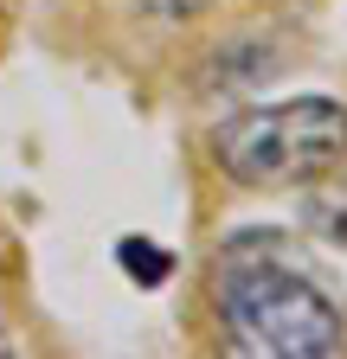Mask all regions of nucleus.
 Masks as SVG:
<instances>
[{"label": "nucleus", "mask_w": 347, "mask_h": 359, "mask_svg": "<svg viewBox=\"0 0 347 359\" xmlns=\"http://www.w3.org/2000/svg\"><path fill=\"white\" fill-rule=\"evenodd\" d=\"M116 263H122L142 289H155V283L174 276V257H167L161 244H148V238H122V244H116Z\"/></svg>", "instance_id": "3"}, {"label": "nucleus", "mask_w": 347, "mask_h": 359, "mask_svg": "<svg viewBox=\"0 0 347 359\" xmlns=\"http://www.w3.org/2000/svg\"><path fill=\"white\" fill-rule=\"evenodd\" d=\"M302 224H309L322 244L347 250V187H341V193H315L309 205H302Z\"/></svg>", "instance_id": "4"}, {"label": "nucleus", "mask_w": 347, "mask_h": 359, "mask_svg": "<svg viewBox=\"0 0 347 359\" xmlns=\"http://www.w3.org/2000/svg\"><path fill=\"white\" fill-rule=\"evenodd\" d=\"M142 7H148V13H199L206 0H142Z\"/></svg>", "instance_id": "5"}, {"label": "nucleus", "mask_w": 347, "mask_h": 359, "mask_svg": "<svg viewBox=\"0 0 347 359\" xmlns=\"http://www.w3.org/2000/svg\"><path fill=\"white\" fill-rule=\"evenodd\" d=\"M277 238H238L219 263V314L244 353L270 359H322L341 346V314L289 257Z\"/></svg>", "instance_id": "1"}, {"label": "nucleus", "mask_w": 347, "mask_h": 359, "mask_svg": "<svg viewBox=\"0 0 347 359\" xmlns=\"http://www.w3.org/2000/svg\"><path fill=\"white\" fill-rule=\"evenodd\" d=\"M212 161L225 180L257 193L309 187L347 161V103L334 97H283L264 109H244L212 128Z\"/></svg>", "instance_id": "2"}, {"label": "nucleus", "mask_w": 347, "mask_h": 359, "mask_svg": "<svg viewBox=\"0 0 347 359\" xmlns=\"http://www.w3.org/2000/svg\"><path fill=\"white\" fill-rule=\"evenodd\" d=\"M0 353H7V334H0Z\"/></svg>", "instance_id": "6"}]
</instances>
